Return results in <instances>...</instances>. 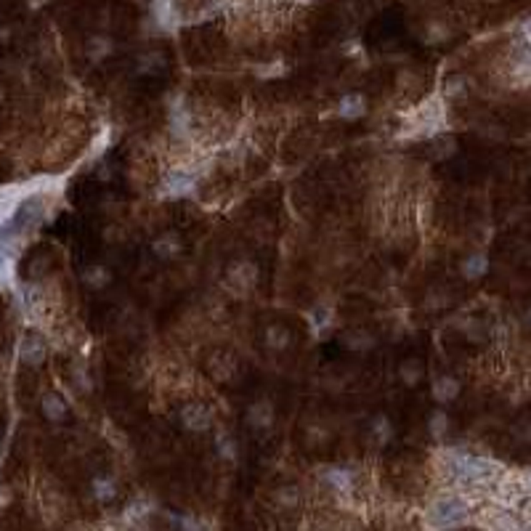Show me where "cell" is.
<instances>
[{"instance_id": "1", "label": "cell", "mask_w": 531, "mask_h": 531, "mask_svg": "<svg viewBox=\"0 0 531 531\" xmlns=\"http://www.w3.org/2000/svg\"><path fill=\"white\" fill-rule=\"evenodd\" d=\"M449 460H452V465L449 467L455 470L457 478H460L462 484H489L494 475L500 473V465H494L492 460H484V457L452 452Z\"/></svg>"}, {"instance_id": "2", "label": "cell", "mask_w": 531, "mask_h": 531, "mask_svg": "<svg viewBox=\"0 0 531 531\" xmlns=\"http://www.w3.org/2000/svg\"><path fill=\"white\" fill-rule=\"evenodd\" d=\"M467 521V505L457 497H441L430 505L428 523L436 529H449V526H460Z\"/></svg>"}, {"instance_id": "3", "label": "cell", "mask_w": 531, "mask_h": 531, "mask_svg": "<svg viewBox=\"0 0 531 531\" xmlns=\"http://www.w3.org/2000/svg\"><path fill=\"white\" fill-rule=\"evenodd\" d=\"M24 187H16V189H0V226L9 224L11 218H14V213L19 210L21 199L29 194H35V192H21Z\"/></svg>"}, {"instance_id": "4", "label": "cell", "mask_w": 531, "mask_h": 531, "mask_svg": "<svg viewBox=\"0 0 531 531\" xmlns=\"http://www.w3.org/2000/svg\"><path fill=\"white\" fill-rule=\"evenodd\" d=\"M181 422H184V428H189V430H207L210 428V422H213V415H210V410L202 407V404H187V407L181 410Z\"/></svg>"}, {"instance_id": "5", "label": "cell", "mask_w": 531, "mask_h": 531, "mask_svg": "<svg viewBox=\"0 0 531 531\" xmlns=\"http://www.w3.org/2000/svg\"><path fill=\"white\" fill-rule=\"evenodd\" d=\"M46 354H48V348L40 337H24V340H21L19 359L24 364H29V367H38V364L46 362Z\"/></svg>"}, {"instance_id": "6", "label": "cell", "mask_w": 531, "mask_h": 531, "mask_svg": "<svg viewBox=\"0 0 531 531\" xmlns=\"http://www.w3.org/2000/svg\"><path fill=\"white\" fill-rule=\"evenodd\" d=\"M197 178L189 173V170H176L170 173L168 181H165V197H184L194 189Z\"/></svg>"}, {"instance_id": "7", "label": "cell", "mask_w": 531, "mask_h": 531, "mask_svg": "<svg viewBox=\"0 0 531 531\" xmlns=\"http://www.w3.org/2000/svg\"><path fill=\"white\" fill-rule=\"evenodd\" d=\"M457 396H460V380H457V377H452V374L436 377V382H433V399H436L438 404H449V401H455Z\"/></svg>"}, {"instance_id": "8", "label": "cell", "mask_w": 531, "mask_h": 531, "mask_svg": "<svg viewBox=\"0 0 531 531\" xmlns=\"http://www.w3.org/2000/svg\"><path fill=\"white\" fill-rule=\"evenodd\" d=\"M364 112H367V101H364L362 94H348L340 99V104H337V114L345 117V120H356V117H362Z\"/></svg>"}, {"instance_id": "9", "label": "cell", "mask_w": 531, "mask_h": 531, "mask_svg": "<svg viewBox=\"0 0 531 531\" xmlns=\"http://www.w3.org/2000/svg\"><path fill=\"white\" fill-rule=\"evenodd\" d=\"M40 410H43L48 422H61L66 417V404L59 393H46L40 401Z\"/></svg>"}, {"instance_id": "10", "label": "cell", "mask_w": 531, "mask_h": 531, "mask_svg": "<svg viewBox=\"0 0 531 531\" xmlns=\"http://www.w3.org/2000/svg\"><path fill=\"white\" fill-rule=\"evenodd\" d=\"M460 271H462L465 279H481L489 271V258L484 252H473V255H467L465 261L460 263Z\"/></svg>"}, {"instance_id": "11", "label": "cell", "mask_w": 531, "mask_h": 531, "mask_svg": "<svg viewBox=\"0 0 531 531\" xmlns=\"http://www.w3.org/2000/svg\"><path fill=\"white\" fill-rule=\"evenodd\" d=\"M322 478L332 489H337V492H351V486H354V475H351V470H345V467H324Z\"/></svg>"}, {"instance_id": "12", "label": "cell", "mask_w": 531, "mask_h": 531, "mask_svg": "<svg viewBox=\"0 0 531 531\" xmlns=\"http://www.w3.org/2000/svg\"><path fill=\"white\" fill-rule=\"evenodd\" d=\"M247 422L252 428H269L274 422V410H271L269 401H255L250 410H247Z\"/></svg>"}, {"instance_id": "13", "label": "cell", "mask_w": 531, "mask_h": 531, "mask_svg": "<svg viewBox=\"0 0 531 531\" xmlns=\"http://www.w3.org/2000/svg\"><path fill=\"white\" fill-rule=\"evenodd\" d=\"M152 250H154L157 258H173V255H178V250H181V242H178L176 234H162L157 242L152 244Z\"/></svg>"}, {"instance_id": "14", "label": "cell", "mask_w": 531, "mask_h": 531, "mask_svg": "<svg viewBox=\"0 0 531 531\" xmlns=\"http://www.w3.org/2000/svg\"><path fill=\"white\" fill-rule=\"evenodd\" d=\"M162 64H165V56L159 54V51H149V54H141L139 56V75H154L157 69H162Z\"/></svg>"}, {"instance_id": "15", "label": "cell", "mask_w": 531, "mask_h": 531, "mask_svg": "<svg viewBox=\"0 0 531 531\" xmlns=\"http://www.w3.org/2000/svg\"><path fill=\"white\" fill-rule=\"evenodd\" d=\"M112 51H114V46L109 38H91V43H88V59H91L94 64L96 61H104Z\"/></svg>"}, {"instance_id": "16", "label": "cell", "mask_w": 531, "mask_h": 531, "mask_svg": "<svg viewBox=\"0 0 531 531\" xmlns=\"http://www.w3.org/2000/svg\"><path fill=\"white\" fill-rule=\"evenodd\" d=\"M287 343H289L287 327L271 324L269 329H266V345H269V348H274V351H282V348H287Z\"/></svg>"}, {"instance_id": "17", "label": "cell", "mask_w": 531, "mask_h": 531, "mask_svg": "<svg viewBox=\"0 0 531 531\" xmlns=\"http://www.w3.org/2000/svg\"><path fill=\"white\" fill-rule=\"evenodd\" d=\"M94 494L99 502H109V500H114V494H117V489H114V481L112 478H104V475H99V478H94Z\"/></svg>"}, {"instance_id": "18", "label": "cell", "mask_w": 531, "mask_h": 531, "mask_svg": "<svg viewBox=\"0 0 531 531\" xmlns=\"http://www.w3.org/2000/svg\"><path fill=\"white\" fill-rule=\"evenodd\" d=\"M83 279L91 284V287H106L109 282H112V277H109V271L104 269V266H91V269H85Z\"/></svg>"}, {"instance_id": "19", "label": "cell", "mask_w": 531, "mask_h": 531, "mask_svg": "<svg viewBox=\"0 0 531 531\" xmlns=\"http://www.w3.org/2000/svg\"><path fill=\"white\" fill-rule=\"evenodd\" d=\"M428 430H430V436L433 438H441L444 433L449 430V417H447V412H441L436 410L433 415H430L428 420Z\"/></svg>"}, {"instance_id": "20", "label": "cell", "mask_w": 531, "mask_h": 531, "mask_svg": "<svg viewBox=\"0 0 531 531\" xmlns=\"http://www.w3.org/2000/svg\"><path fill=\"white\" fill-rule=\"evenodd\" d=\"M399 374H401V380L407 382V385H417V380H420V364L417 362H407V364H401V369H399Z\"/></svg>"}, {"instance_id": "21", "label": "cell", "mask_w": 531, "mask_h": 531, "mask_svg": "<svg viewBox=\"0 0 531 531\" xmlns=\"http://www.w3.org/2000/svg\"><path fill=\"white\" fill-rule=\"evenodd\" d=\"M372 433H377V441H388L391 438V425H388V417H377L372 422Z\"/></svg>"}, {"instance_id": "22", "label": "cell", "mask_w": 531, "mask_h": 531, "mask_svg": "<svg viewBox=\"0 0 531 531\" xmlns=\"http://www.w3.org/2000/svg\"><path fill=\"white\" fill-rule=\"evenodd\" d=\"M218 452H221L226 460H237V447H234V438L218 436Z\"/></svg>"}, {"instance_id": "23", "label": "cell", "mask_w": 531, "mask_h": 531, "mask_svg": "<svg viewBox=\"0 0 531 531\" xmlns=\"http://www.w3.org/2000/svg\"><path fill=\"white\" fill-rule=\"evenodd\" d=\"M345 345H348V348L367 351V348H372V337H369V335H351L348 340H345Z\"/></svg>"}, {"instance_id": "24", "label": "cell", "mask_w": 531, "mask_h": 531, "mask_svg": "<svg viewBox=\"0 0 531 531\" xmlns=\"http://www.w3.org/2000/svg\"><path fill=\"white\" fill-rule=\"evenodd\" d=\"M279 500L282 505H298V489L295 486H284L279 492Z\"/></svg>"}, {"instance_id": "25", "label": "cell", "mask_w": 531, "mask_h": 531, "mask_svg": "<svg viewBox=\"0 0 531 531\" xmlns=\"http://www.w3.org/2000/svg\"><path fill=\"white\" fill-rule=\"evenodd\" d=\"M462 88H465V80H462V77H452L447 83V88H444V94L452 96V94H457V91L462 94Z\"/></svg>"}, {"instance_id": "26", "label": "cell", "mask_w": 531, "mask_h": 531, "mask_svg": "<svg viewBox=\"0 0 531 531\" xmlns=\"http://www.w3.org/2000/svg\"><path fill=\"white\" fill-rule=\"evenodd\" d=\"M521 35H523V43L531 48V19L521 21Z\"/></svg>"}, {"instance_id": "27", "label": "cell", "mask_w": 531, "mask_h": 531, "mask_svg": "<svg viewBox=\"0 0 531 531\" xmlns=\"http://www.w3.org/2000/svg\"><path fill=\"white\" fill-rule=\"evenodd\" d=\"M526 324L531 327V308H529V311H526Z\"/></svg>"}, {"instance_id": "28", "label": "cell", "mask_w": 531, "mask_h": 531, "mask_svg": "<svg viewBox=\"0 0 531 531\" xmlns=\"http://www.w3.org/2000/svg\"><path fill=\"white\" fill-rule=\"evenodd\" d=\"M3 96H6V94H3V85H0V101H3Z\"/></svg>"}]
</instances>
